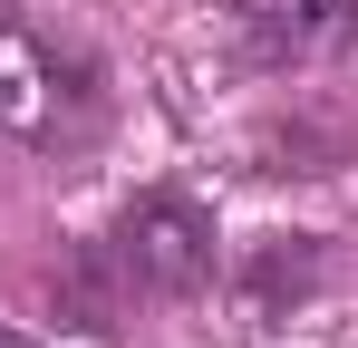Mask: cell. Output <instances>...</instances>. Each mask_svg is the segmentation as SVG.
<instances>
[{"instance_id": "cell-3", "label": "cell", "mask_w": 358, "mask_h": 348, "mask_svg": "<svg viewBox=\"0 0 358 348\" xmlns=\"http://www.w3.org/2000/svg\"><path fill=\"white\" fill-rule=\"evenodd\" d=\"M242 78H320L358 58V0H223Z\"/></svg>"}, {"instance_id": "cell-5", "label": "cell", "mask_w": 358, "mask_h": 348, "mask_svg": "<svg viewBox=\"0 0 358 348\" xmlns=\"http://www.w3.org/2000/svg\"><path fill=\"white\" fill-rule=\"evenodd\" d=\"M39 310H49V329H68V339H126V319H136V290L117 281L107 242H97V232H78L59 261L39 271Z\"/></svg>"}, {"instance_id": "cell-1", "label": "cell", "mask_w": 358, "mask_h": 348, "mask_svg": "<svg viewBox=\"0 0 358 348\" xmlns=\"http://www.w3.org/2000/svg\"><path fill=\"white\" fill-rule=\"evenodd\" d=\"M117 136V68L87 29L39 20V10H0V145L78 165Z\"/></svg>"}, {"instance_id": "cell-7", "label": "cell", "mask_w": 358, "mask_h": 348, "mask_svg": "<svg viewBox=\"0 0 358 348\" xmlns=\"http://www.w3.org/2000/svg\"><path fill=\"white\" fill-rule=\"evenodd\" d=\"M0 348H39V339H29V329H0Z\"/></svg>"}, {"instance_id": "cell-4", "label": "cell", "mask_w": 358, "mask_h": 348, "mask_svg": "<svg viewBox=\"0 0 358 348\" xmlns=\"http://www.w3.org/2000/svg\"><path fill=\"white\" fill-rule=\"evenodd\" d=\"M223 281H233L242 319L271 329V319L310 310L320 290L339 281V261H329V232H262V242H242V261H223Z\"/></svg>"}, {"instance_id": "cell-2", "label": "cell", "mask_w": 358, "mask_h": 348, "mask_svg": "<svg viewBox=\"0 0 358 348\" xmlns=\"http://www.w3.org/2000/svg\"><path fill=\"white\" fill-rule=\"evenodd\" d=\"M97 242H107L117 281L136 290V310H194L223 281V232L203 213V194H184V184H136Z\"/></svg>"}, {"instance_id": "cell-6", "label": "cell", "mask_w": 358, "mask_h": 348, "mask_svg": "<svg viewBox=\"0 0 358 348\" xmlns=\"http://www.w3.org/2000/svg\"><path fill=\"white\" fill-rule=\"evenodd\" d=\"M339 165H358V126L349 116L291 107V116H262L252 126V174H271V184H320Z\"/></svg>"}]
</instances>
